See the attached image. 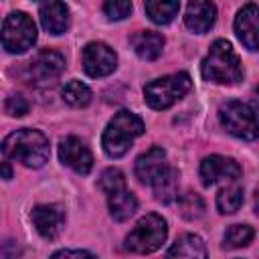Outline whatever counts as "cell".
Returning a JSON list of instances; mask_svg holds the SVG:
<instances>
[{
    "mask_svg": "<svg viewBox=\"0 0 259 259\" xmlns=\"http://www.w3.org/2000/svg\"><path fill=\"white\" fill-rule=\"evenodd\" d=\"M0 150L4 158L20 162L26 168H40L45 166V162H49V156H51L49 138L42 132L30 130V127H22L8 134L2 140Z\"/></svg>",
    "mask_w": 259,
    "mask_h": 259,
    "instance_id": "cell-1",
    "label": "cell"
},
{
    "mask_svg": "<svg viewBox=\"0 0 259 259\" xmlns=\"http://www.w3.org/2000/svg\"><path fill=\"white\" fill-rule=\"evenodd\" d=\"M200 73L206 81L233 85L243 81V65L233 45L225 38H219L210 45L208 55L200 65Z\"/></svg>",
    "mask_w": 259,
    "mask_h": 259,
    "instance_id": "cell-2",
    "label": "cell"
},
{
    "mask_svg": "<svg viewBox=\"0 0 259 259\" xmlns=\"http://www.w3.org/2000/svg\"><path fill=\"white\" fill-rule=\"evenodd\" d=\"M146 132L144 121L130 109H119L103 130L101 146L109 158H121L130 152L134 140Z\"/></svg>",
    "mask_w": 259,
    "mask_h": 259,
    "instance_id": "cell-3",
    "label": "cell"
},
{
    "mask_svg": "<svg viewBox=\"0 0 259 259\" xmlns=\"http://www.w3.org/2000/svg\"><path fill=\"white\" fill-rule=\"evenodd\" d=\"M192 87V79L188 73L180 71V73H172V75H164L160 79L150 81L144 87V97L146 103L152 109H168L170 105H174L178 99H182Z\"/></svg>",
    "mask_w": 259,
    "mask_h": 259,
    "instance_id": "cell-4",
    "label": "cell"
},
{
    "mask_svg": "<svg viewBox=\"0 0 259 259\" xmlns=\"http://www.w3.org/2000/svg\"><path fill=\"white\" fill-rule=\"evenodd\" d=\"M166 237H168L166 221L160 214L150 212L134 225V229L125 237V249L132 253H140V255L154 253L162 247Z\"/></svg>",
    "mask_w": 259,
    "mask_h": 259,
    "instance_id": "cell-5",
    "label": "cell"
},
{
    "mask_svg": "<svg viewBox=\"0 0 259 259\" xmlns=\"http://www.w3.org/2000/svg\"><path fill=\"white\" fill-rule=\"evenodd\" d=\"M0 42L12 55L26 53L36 42V24H34V20L26 12H20V10L10 12L6 16V20L2 22Z\"/></svg>",
    "mask_w": 259,
    "mask_h": 259,
    "instance_id": "cell-6",
    "label": "cell"
},
{
    "mask_svg": "<svg viewBox=\"0 0 259 259\" xmlns=\"http://www.w3.org/2000/svg\"><path fill=\"white\" fill-rule=\"evenodd\" d=\"M219 119L223 127L241 140H255L259 134L257 127V109L245 101H227L219 109Z\"/></svg>",
    "mask_w": 259,
    "mask_h": 259,
    "instance_id": "cell-7",
    "label": "cell"
},
{
    "mask_svg": "<svg viewBox=\"0 0 259 259\" xmlns=\"http://www.w3.org/2000/svg\"><path fill=\"white\" fill-rule=\"evenodd\" d=\"M28 71V81L36 87H49L57 83L61 73L65 71V59L57 51H40L26 67Z\"/></svg>",
    "mask_w": 259,
    "mask_h": 259,
    "instance_id": "cell-8",
    "label": "cell"
},
{
    "mask_svg": "<svg viewBox=\"0 0 259 259\" xmlns=\"http://www.w3.org/2000/svg\"><path fill=\"white\" fill-rule=\"evenodd\" d=\"M81 61H83L85 73L89 77H93V79L107 77L117 67V55L105 42H89V45H85V49L81 53Z\"/></svg>",
    "mask_w": 259,
    "mask_h": 259,
    "instance_id": "cell-9",
    "label": "cell"
},
{
    "mask_svg": "<svg viewBox=\"0 0 259 259\" xmlns=\"http://www.w3.org/2000/svg\"><path fill=\"white\" fill-rule=\"evenodd\" d=\"M241 166L239 162H235L233 158L221 156V154H212L206 156L200 162V180L204 186H212L217 182H235L241 176Z\"/></svg>",
    "mask_w": 259,
    "mask_h": 259,
    "instance_id": "cell-10",
    "label": "cell"
},
{
    "mask_svg": "<svg viewBox=\"0 0 259 259\" xmlns=\"http://www.w3.org/2000/svg\"><path fill=\"white\" fill-rule=\"evenodd\" d=\"M30 221L42 239H57L65 229V210L61 204H36L30 212Z\"/></svg>",
    "mask_w": 259,
    "mask_h": 259,
    "instance_id": "cell-11",
    "label": "cell"
},
{
    "mask_svg": "<svg viewBox=\"0 0 259 259\" xmlns=\"http://www.w3.org/2000/svg\"><path fill=\"white\" fill-rule=\"evenodd\" d=\"M59 158L65 166H69L77 174H89L93 168L91 150L75 136H69L59 144Z\"/></svg>",
    "mask_w": 259,
    "mask_h": 259,
    "instance_id": "cell-12",
    "label": "cell"
},
{
    "mask_svg": "<svg viewBox=\"0 0 259 259\" xmlns=\"http://www.w3.org/2000/svg\"><path fill=\"white\" fill-rule=\"evenodd\" d=\"M168 160H166V152L160 146H152L148 152H144L142 156H138L136 160V178L144 184H154L166 170H168Z\"/></svg>",
    "mask_w": 259,
    "mask_h": 259,
    "instance_id": "cell-13",
    "label": "cell"
},
{
    "mask_svg": "<svg viewBox=\"0 0 259 259\" xmlns=\"http://www.w3.org/2000/svg\"><path fill=\"white\" fill-rule=\"evenodd\" d=\"M257 16H259V10H257V4H253V2L245 4L235 16V32H237L239 40L249 51H257V47H259V40H257L259 38Z\"/></svg>",
    "mask_w": 259,
    "mask_h": 259,
    "instance_id": "cell-14",
    "label": "cell"
},
{
    "mask_svg": "<svg viewBox=\"0 0 259 259\" xmlns=\"http://www.w3.org/2000/svg\"><path fill=\"white\" fill-rule=\"evenodd\" d=\"M38 16H40L42 28L47 32H51V34H65L69 30L71 16H69V8H67L65 2H47V4H40Z\"/></svg>",
    "mask_w": 259,
    "mask_h": 259,
    "instance_id": "cell-15",
    "label": "cell"
},
{
    "mask_svg": "<svg viewBox=\"0 0 259 259\" xmlns=\"http://www.w3.org/2000/svg\"><path fill=\"white\" fill-rule=\"evenodd\" d=\"M217 18V6L212 2H202V0H194L186 6V14H184V24L188 30L202 34L206 32Z\"/></svg>",
    "mask_w": 259,
    "mask_h": 259,
    "instance_id": "cell-16",
    "label": "cell"
},
{
    "mask_svg": "<svg viewBox=\"0 0 259 259\" xmlns=\"http://www.w3.org/2000/svg\"><path fill=\"white\" fill-rule=\"evenodd\" d=\"M164 259H206V245L198 235L186 233L170 245Z\"/></svg>",
    "mask_w": 259,
    "mask_h": 259,
    "instance_id": "cell-17",
    "label": "cell"
},
{
    "mask_svg": "<svg viewBox=\"0 0 259 259\" xmlns=\"http://www.w3.org/2000/svg\"><path fill=\"white\" fill-rule=\"evenodd\" d=\"M130 42H132L134 53L144 61L158 59L164 49V36L156 30H138Z\"/></svg>",
    "mask_w": 259,
    "mask_h": 259,
    "instance_id": "cell-18",
    "label": "cell"
},
{
    "mask_svg": "<svg viewBox=\"0 0 259 259\" xmlns=\"http://www.w3.org/2000/svg\"><path fill=\"white\" fill-rule=\"evenodd\" d=\"M107 206H109V214L115 221L123 223V221H127L138 210V200H136V196L130 190L123 188V190H117V192L109 194Z\"/></svg>",
    "mask_w": 259,
    "mask_h": 259,
    "instance_id": "cell-19",
    "label": "cell"
},
{
    "mask_svg": "<svg viewBox=\"0 0 259 259\" xmlns=\"http://www.w3.org/2000/svg\"><path fill=\"white\" fill-rule=\"evenodd\" d=\"M152 188H154V198H156L158 202L168 204V202L176 200V198H178V172H176L174 168H168V170L152 184Z\"/></svg>",
    "mask_w": 259,
    "mask_h": 259,
    "instance_id": "cell-20",
    "label": "cell"
},
{
    "mask_svg": "<svg viewBox=\"0 0 259 259\" xmlns=\"http://www.w3.org/2000/svg\"><path fill=\"white\" fill-rule=\"evenodd\" d=\"M146 14L152 22L156 24H170L174 20V16L178 14L180 10V2L172 0V2H166V0H150L146 2Z\"/></svg>",
    "mask_w": 259,
    "mask_h": 259,
    "instance_id": "cell-21",
    "label": "cell"
},
{
    "mask_svg": "<svg viewBox=\"0 0 259 259\" xmlns=\"http://www.w3.org/2000/svg\"><path fill=\"white\" fill-rule=\"evenodd\" d=\"M243 204V188L239 184H231L219 190L217 194V208L221 214H233Z\"/></svg>",
    "mask_w": 259,
    "mask_h": 259,
    "instance_id": "cell-22",
    "label": "cell"
},
{
    "mask_svg": "<svg viewBox=\"0 0 259 259\" xmlns=\"http://www.w3.org/2000/svg\"><path fill=\"white\" fill-rule=\"evenodd\" d=\"M61 95H63V99H65L69 105H73V107H85V105L91 103V97H93L91 89H89L85 83L77 81V79L67 81L65 87H63V91H61Z\"/></svg>",
    "mask_w": 259,
    "mask_h": 259,
    "instance_id": "cell-23",
    "label": "cell"
},
{
    "mask_svg": "<svg viewBox=\"0 0 259 259\" xmlns=\"http://www.w3.org/2000/svg\"><path fill=\"white\" fill-rule=\"evenodd\" d=\"M255 237V231L253 227L249 225H231L227 231H225V237H223V245L227 249H239V247H247Z\"/></svg>",
    "mask_w": 259,
    "mask_h": 259,
    "instance_id": "cell-24",
    "label": "cell"
},
{
    "mask_svg": "<svg viewBox=\"0 0 259 259\" xmlns=\"http://www.w3.org/2000/svg\"><path fill=\"white\" fill-rule=\"evenodd\" d=\"M178 206H180V214L188 221L200 219L204 214V202L200 198V194L196 192H186L178 198Z\"/></svg>",
    "mask_w": 259,
    "mask_h": 259,
    "instance_id": "cell-25",
    "label": "cell"
},
{
    "mask_svg": "<svg viewBox=\"0 0 259 259\" xmlns=\"http://www.w3.org/2000/svg\"><path fill=\"white\" fill-rule=\"evenodd\" d=\"M97 186L101 192H105L107 196L117 192V190H123L125 188V178H123V172L117 170V168H107L101 172L99 180H97Z\"/></svg>",
    "mask_w": 259,
    "mask_h": 259,
    "instance_id": "cell-26",
    "label": "cell"
},
{
    "mask_svg": "<svg viewBox=\"0 0 259 259\" xmlns=\"http://www.w3.org/2000/svg\"><path fill=\"white\" fill-rule=\"evenodd\" d=\"M103 12L109 20H123L132 12V2L127 0H109L103 4Z\"/></svg>",
    "mask_w": 259,
    "mask_h": 259,
    "instance_id": "cell-27",
    "label": "cell"
},
{
    "mask_svg": "<svg viewBox=\"0 0 259 259\" xmlns=\"http://www.w3.org/2000/svg\"><path fill=\"white\" fill-rule=\"evenodd\" d=\"M28 109H30V105H28L26 97H22L20 93H12L6 99V113L12 117H22L28 113Z\"/></svg>",
    "mask_w": 259,
    "mask_h": 259,
    "instance_id": "cell-28",
    "label": "cell"
},
{
    "mask_svg": "<svg viewBox=\"0 0 259 259\" xmlns=\"http://www.w3.org/2000/svg\"><path fill=\"white\" fill-rule=\"evenodd\" d=\"M51 259H97V257L83 249H61V251L53 253Z\"/></svg>",
    "mask_w": 259,
    "mask_h": 259,
    "instance_id": "cell-29",
    "label": "cell"
},
{
    "mask_svg": "<svg viewBox=\"0 0 259 259\" xmlns=\"http://www.w3.org/2000/svg\"><path fill=\"white\" fill-rule=\"evenodd\" d=\"M22 251L16 241H2L0 243V259H20Z\"/></svg>",
    "mask_w": 259,
    "mask_h": 259,
    "instance_id": "cell-30",
    "label": "cell"
},
{
    "mask_svg": "<svg viewBox=\"0 0 259 259\" xmlns=\"http://www.w3.org/2000/svg\"><path fill=\"white\" fill-rule=\"evenodd\" d=\"M0 176L4 180H10L12 178V168L8 166V162H0Z\"/></svg>",
    "mask_w": 259,
    "mask_h": 259,
    "instance_id": "cell-31",
    "label": "cell"
}]
</instances>
